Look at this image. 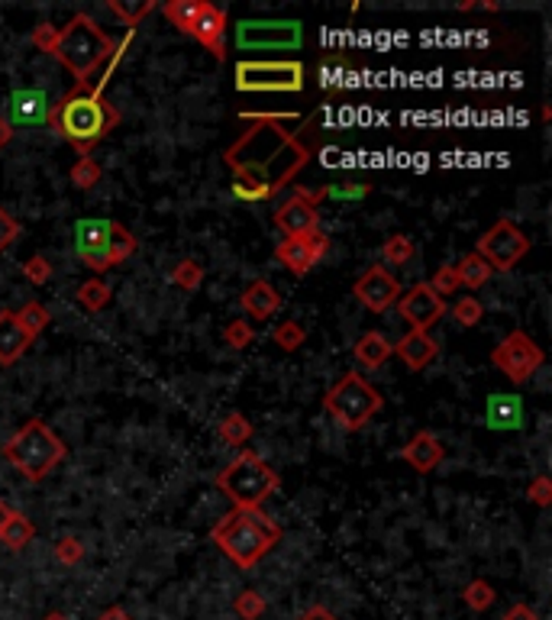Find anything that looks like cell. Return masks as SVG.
Here are the masks:
<instances>
[{"label":"cell","instance_id":"ab89813d","mask_svg":"<svg viewBox=\"0 0 552 620\" xmlns=\"http://www.w3.org/2000/svg\"><path fill=\"white\" fill-rule=\"evenodd\" d=\"M223 340H227L229 349H246V346H252V340H256V330H252L249 320L236 317L223 326Z\"/></svg>","mask_w":552,"mask_h":620},{"label":"cell","instance_id":"484cf974","mask_svg":"<svg viewBox=\"0 0 552 620\" xmlns=\"http://www.w3.org/2000/svg\"><path fill=\"white\" fill-rule=\"evenodd\" d=\"M456 275H459V288H469V291H479L488 285V278H491V266H488L485 258L479 256V252H469V256L462 258L456 266Z\"/></svg>","mask_w":552,"mask_h":620},{"label":"cell","instance_id":"f546056e","mask_svg":"<svg viewBox=\"0 0 552 620\" xmlns=\"http://www.w3.org/2000/svg\"><path fill=\"white\" fill-rule=\"evenodd\" d=\"M136 249H140V243H136L133 233H130L123 223H111V246H107V256H111V268L113 266H123L126 258L133 256Z\"/></svg>","mask_w":552,"mask_h":620},{"label":"cell","instance_id":"7dc6e473","mask_svg":"<svg viewBox=\"0 0 552 620\" xmlns=\"http://www.w3.org/2000/svg\"><path fill=\"white\" fill-rule=\"evenodd\" d=\"M527 498H530L537 508H549L552 504V479L549 475H537V479L527 485Z\"/></svg>","mask_w":552,"mask_h":620},{"label":"cell","instance_id":"f35d334b","mask_svg":"<svg viewBox=\"0 0 552 620\" xmlns=\"http://www.w3.org/2000/svg\"><path fill=\"white\" fill-rule=\"evenodd\" d=\"M272 340L278 343L285 353H295V349H301L304 343H307V330H304L301 324H295V320H285V324L275 326Z\"/></svg>","mask_w":552,"mask_h":620},{"label":"cell","instance_id":"3957f363","mask_svg":"<svg viewBox=\"0 0 552 620\" xmlns=\"http://www.w3.org/2000/svg\"><path fill=\"white\" fill-rule=\"evenodd\" d=\"M113 49L117 43L88 14H74L65 26H59V43L52 49V59L72 72L78 88H91V78H97V72L111 62Z\"/></svg>","mask_w":552,"mask_h":620},{"label":"cell","instance_id":"8d00e7d4","mask_svg":"<svg viewBox=\"0 0 552 620\" xmlns=\"http://www.w3.org/2000/svg\"><path fill=\"white\" fill-rule=\"evenodd\" d=\"M266 598L258 595L256 588H246V591H239L236 595V601H233V611H236V617L239 620H258L262 614H266Z\"/></svg>","mask_w":552,"mask_h":620},{"label":"cell","instance_id":"f1b7e54d","mask_svg":"<svg viewBox=\"0 0 552 620\" xmlns=\"http://www.w3.org/2000/svg\"><path fill=\"white\" fill-rule=\"evenodd\" d=\"M74 297H78V304H82L88 314H97V310H103L111 304V285L103 278H88L84 285H78Z\"/></svg>","mask_w":552,"mask_h":620},{"label":"cell","instance_id":"ffe728a7","mask_svg":"<svg viewBox=\"0 0 552 620\" xmlns=\"http://www.w3.org/2000/svg\"><path fill=\"white\" fill-rule=\"evenodd\" d=\"M239 307H243V314L249 320H258V324H262V320L275 317V314L281 310V295L275 291V285H268L266 278H258L243 291Z\"/></svg>","mask_w":552,"mask_h":620},{"label":"cell","instance_id":"cb8c5ba5","mask_svg":"<svg viewBox=\"0 0 552 620\" xmlns=\"http://www.w3.org/2000/svg\"><path fill=\"white\" fill-rule=\"evenodd\" d=\"M30 336L23 333V326L16 324V317L10 310H0V365H14L20 362V355L30 349Z\"/></svg>","mask_w":552,"mask_h":620},{"label":"cell","instance_id":"816d5d0a","mask_svg":"<svg viewBox=\"0 0 552 620\" xmlns=\"http://www.w3.org/2000/svg\"><path fill=\"white\" fill-rule=\"evenodd\" d=\"M97 620H133V617H130V614H126L120 605H113V607H107V611H103Z\"/></svg>","mask_w":552,"mask_h":620},{"label":"cell","instance_id":"30bf717a","mask_svg":"<svg viewBox=\"0 0 552 620\" xmlns=\"http://www.w3.org/2000/svg\"><path fill=\"white\" fill-rule=\"evenodd\" d=\"M491 362H494V369L501 372L508 382L527 384L539 369H543L546 353L537 346L533 336H527L523 330H514L510 336H504V340L491 349Z\"/></svg>","mask_w":552,"mask_h":620},{"label":"cell","instance_id":"44dd1931","mask_svg":"<svg viewBox=\"0 0 552 620\" xmlns=\"http://www.w3.org/2000/svg\"><path fill=\"white\" fill-rule=\"evenodd\" d=\"M394 353L401 355V362H404L411 372H423L430 362H436V355H440V343H436L430 333L411 330L404 340L394 346Z\"/></svg>","mask_w":552,"mask_h":620},{"label":"cell","instance_id":"5b68a950","mask_svg":"<svg viewBox=\"0 0 552 620\" xmlns=\"http://www.w3.org/2000/svg\"><path fill=\"white\" fill-rule=\"evenodd\" d=\"M0 452L26 481H43L62 465V459L68 456V446L45 421H26Z\"/></svg>","mask_w":552,"mask_h":620},{"label":"cell","instance_id":"52a82bcc","mask_svg":"<svg viewBox=\"0 0 552 620\" xmlns=\"http://www.w3.org/2000/svg\"><path fill=\"white\" fill-rule=\"evenodd\" d=\"M324 407L339 427L355 433V430H362L378 411H382L384 398L378 388H372V382H368L365 375L346 372V375L339 378L330 392L324 394Z\"/></svg>","mask_w":552,"mask_h":620},{"label":"cell","instance_id":"8992f818","mask_svg":"<svg viewBox=\"0 0 552 620\" xmlns=\"http://www.w3.org/2000/svg\"><path fill=\"white\" fill-rule=\"evenodd\" d=\"M217 488L233 501V508H258L281 488V475L252 450H243L217 475Z\"/></svg>","mask_w":552,"mask_h":620},{"label":"cell","instance_id":"603a6c76","mask_svg":"<svg viewBox=\"0 0 552 620\" xmlns=\"http://www.w3.org/2000/svg\"><path fill=\"white\" fill-rule=\"evenodd\" d=\"M353 355H355V362H359L362 369L375 372V369H382L391 355H394V343H391L382 330H368V333H362L359 340H355Z\"/></svg>","mask_w":552,"mask_h":620},{"label":"cell","instance_id":"ba28073f","mask_svg":"<svg viewBox=\"0 0 552 620\" xmlns=\"http://www.w3.org/2000/svg\"><path fill=\"white\" fill-rule=\"evenodd\" d=\"M307 84V68L295 59L236 62V91L246 94H297Z\"/></svg>","mask_w":552,"mask_h":620},{"label":"cell","instance_id":"8fae6325","mask_svg":"<svg viewBox=\"0 0 552 620\" xmlns=\"http://www.w3.org/2000/svg\"><path fill=\"white\" fill-rule=\"evenodd\" d=\"M475 252L491 266V272H514L523 258H527V252H530V237H527L514 220L501 217V220L491 223V229L479 239V249Z\"/></svg>","mask_w":552,"mask_h":620},{"label":"cell","instance_id":"e575fe53","mask_svg":"<svg viewBox=\"0 0 552 620\" xmlns=\"http://www.w3.org/2000/svg\"><path fill=\"white\" fill-rule=\"evenodd\" d=\"M101 165L91 159V155H84V159H78V162L72 165V171H68V178H72V185L78 188V191H91V188L101 181Z\"/></svg>","mask_w":552,"mask_h":620},{"label":"cell","instance_id":"9f6ffc18","mask_svg":"<svg viewBox=\"0 0 552 620\" xmlns=\"http://www.w3.org/2000/svg\"><path fill=\"white\" fill-rule=\"evenodd\" d=\"M43 620H68V617H65V614H45Z\"/></svg>","mask_w":552,"mask_h":620},{"label":"cell","instance_id":"f5cc1de1","mask_svg":"<svg viewBox=\"0 0 552 620\" xmlns=\"http://www.w3.org/2000/svg\"><path fill=\"white\" fill-rule=\"evenodd\" d=\"M301 620H336V617H333V614H330V611H326V607L314 605V607H310V611H307V614H304V617H301Z\"/></svg>","mask_w":552,"mask_h":620},{"label":"cell","instance_id":"d4e9b609","mask_svg":"<svg viewBox=\"0 0 552 620\" xmlns=\"http://www.w3.org/2000/svg\"><path fill=\"white\" fill-rule=\"evenodd\" d=\"M33 537H36V527H33L30 517L23 514V510H10L4 527H0V543H4L10 553H20V549L30 547Z\"/></svg>","mask_w":552,"mask_h":620},{"label":"cell","instance_id":"74e56055","mask_svg":"<svg viewBox=\"0 0 552 620\" xmlns=\"http://www.w3.org/2000/svg\"><path fill=\"white\" fill-rule=\"evenodd\" d=\"M494 598H498V595H494L491 582H485V578H475V582H469L462 591V601L471 607V611H488V607L494 605Z\"/></svg>","mask_w":552,"mask_h":620},{"label":"cell","instance_id":"5bb4252c","mask_svg":"<svg viewBox=\"0 0 552 620\" xmlns=\"http://www.w3.org/2000/svg\"><path fill=\"white\" fill-rule=\"evenodd\" d=\"M353 295H355V301H359L362 307L372 310V314H384L391 304H398L401 285L384 266H372L355 278Z\"/></svg>","mask_w":552,"mask_h":620},{"label":"cell","instance_id":"4316f807","mask_svg":"<svg viewBox=\"0 0 552 620\" xmlns=\"http://www.w3.org/2000/svg\"><path fill=\"white\" fill-rule=\"evenodd\" d=\"M14 317H16V324L23 326V333H26L30 340L43 336V333L49 330V324H52L49 307H45V304H39V301H26L20 310H14Z\"/></svg>","mask_w":552,"mask_h":620},{"label":"cell","instance_id":"bcb514c9","mask_svg":"<svg viewBox=\"0 0 552 620\" xmlns=\"http://www.w3.org/2000/svg\"><path fill=\"white\" fill-rule=\"evenodd\" d=\"M30 43L36 45L39 52L52 55V49H55V43H59V26H55V23H39L36 30L30 33Z\"/></svg>","mask_w":552,"mask_h":620},{"label":"cell","instance_id":"ee69618b","mask_svg":"<svg viewBox=\"0 0 552 620\" xmlns=\"http://www.w3.org/2000/svg\"><path fill=\"white\" fill-rule=\"evenodd\" d=\"M55 559H59L62 566H78V562L84 559V543L78 537H62L59 543H55Z\"/></svg>","mask_w":552,"mask_h":620},{"label":"cell","instance_id":"7402d4cb","mask_svg":"<svg viewBox=\"0 0 552 620\" xmlns=\"http://www.w3.org/2000/svg\"><path fill=\"white\" fill-rule=\"evenodd\" d=\"M275 258L281 262V268H287L297 278H304L310 268L317 266V256H314V249L304 237H285L275 246Z\"/></svg>","mask_w":552,"mask_h":620},{"label":"cell","instance_id":"db71d44e","mask_svg":"<svg viewBox=\"0 0 552 620\" xmlns=\"http://www.w3.org/2000/svg\"><path fill=\"white\" fill-rule=\"evenodd\" d=\"M10 140H14V126H10V123H7V120L0 117V149L7 146V142H10Z\"/></svg>","mask_w":552,"mask_h":620},{"label":"cell","instance_id":"b9f144b4","mask_svg":"<svg viewBox=\"0 0 552 620\" xmlns=\"http://www.w3.org/2000/svg\"><path fill=\"white\" fill-rule=\"evenodd\" d=\"M23 278L30 285H49L52 278V262L45 256H30L23 262Z\"/></svg>","mask_w":552,"mask_h":620},{"label":"cell","instance_id":"9a60e30c","mask_svg":"<svg viewBox=\"0 0 552 620\" xmlns=\"http://www.w3.org/2000/svg\"><path fill=\"white\" fill-rule=\"evenodd\" d=\"M398 310H401V317L411 324V330L427 333L430 326H433L436 320L446 314V301L430 291L427 281H420V285H413L407 295L398 297Z\"/></svg>","mask_w":552,"mask_h":620},{"label":"cell","instance_id":"836d02e7","mask_svg":"<svg viewBox=\"0 0 552 620\" xmlns=\"http://www.w3.org/2000/svg\"><path fill=\"white\" fill-rule=\"evenodd\" d=\"M413 239L404 237V233H394V237H388L382 243V258L384 262H391V266H407L413 258Z\"/></svg>","mask_w":552,"mask_h":620},{"label":"cell","instance_id":"ac0fdd59","mask_svg":"<svg viewBox=\"0 0 552 620\" xmlns=\"http://www.w3.org/2000/svg\"><path fill=\"white\" fill-rule=\"evenodd\" d=\"M49 97L39 88H20L10 94V120L7 123H20V126H36L49 120Z\"/></svg>","mask_w":552,"mask_h":620},{"label":"cell","instance_id":"60d3db41","mask_svg":"<svg viewBox=\"0 0 552 620\" xmlns=\"http://www.w3.org/2000/svg\"><path fill=\"white\" fill-rule=\"evenodd\" d=\"M430 285V291H433L436 297H442V301H446V297H452L459 291V275H456V266H440L433 272V278L427 281Z\"/></svg>","mask_w":552,"mask_h":620},{"label":"cell","instance_id":"4dcf8cb0","mask_svg":"<svg viewBox=\"0 0 552 620\" xmlns=\"http://www.w3.org/2000/svg\"><path fill=\"white\" fill-rule=\"evenodd\" d=\"M107 10H111L117 20H123V26L136 30L142 20L155 10V0H136V4H123V0H107Z\"/></svg>","mask_w":552,"mask_h":620},{"label":"cell","instance_id":"681fc988","mask_svg":"<svg viewBox=\"0 0 552 620\" xmlns=\"http://www.w3.org/2000/svg\"><path fill=\"white\" fill-rule=\"evenodd\" d=\"M310 243V249H314V256H317V262L320 258H326V252H330V237L326 233H320V229H314V233H307L304 237Z\"/></svg>","mask_w":552,"mask_h":620},{"label":"cell","instance_id":"6da1fadb","mask_svg":"<svg viewBox=\"0 0 552 620\" xmlns=\"http://www.w3.org/2000/svg\"><path fill=\"white\" fill-rule=\"evenodd\" d=\"M243 120H256L252 130H246L233 146L227 149V165L239 181L268 188L278 194L307 169L310 149L297 140L291 130H285V120H297L291 113H243Z\"/></svg>","mask_w":552,"mask_h":620},{"label":"cell","instance_id":"1f68e13d","mask_svg":"<svg viewBox=\"0 0 552 620\" xmlns=\"http://www.w3.org/2000/svg\"><path fill=\"white\" fill-rule=\"evenodd\" d=\"M198 14H200V0H169V4H165V16H169L171 26L181 33H191Z\"/></svg>","mask_w":552,"mask_h":620},{"label":"cell","instance_id":"d6986e66","mask_svg":"<svg viewBox=\"0 0 552 620\" xmlns=\"http://www.w3.org/2000/svg\"><path fill=\"white\" fill-rule=\"evenodd\" d=\"M401 459L411 465L413 472L430 475L436 465L442 462V443L436 440V433H430V430H420V433H413L411 440L404 443V450H401Z\"/></svg>","mask_w":552,"mask_h":620},{"label":"cell","instance_id":"7c38bea8","mask_svg":"<svg viewBox=\"0 0 552 620\" xmlns=\"http://www.w3.org/2000/svg\"><path fill=\"white\" fill-rule=\"evenodd\" d=\"M324 200V188L320 191H307L297 188L281 207H275V227L285 237H307L314 229H320V210L317 204Z\"/></svg>","mask_w":552,"mask_h":620},{"label":"cell","instance_id":"83f0119b","mask_svg":"<svg viewBox=\"0 0 552 620\" xmlns=\"http://www.w3.org/2000/svg\"><path fill=\"white\" fill-rule=\"evenodd\" d=\"M252 433H256V430H252V423L246 421L243 413H227L220 421V427H217V436H220L227 446H233V450H243V446L252 440Z\"/></svg>","mask_w":552,"mask_h":620},{"label":"cell","instance_id":"7bdbcfd3","mask_svg":"<svg viewBox=\"0 0 552 620\" xmlns=\"http://www.w3.org/2000/svg\"><path fill=\"white\" fill-rule=\"evenodd\" d=\"M229 191H233L236 200H243V204H262V200H272L275 198L268 188L252 185V181H239V178L233 181V188H229Z\"/></svg>","mask_w":552,"mask_h":620},{"label":"cell","instance_id":"d590c367","mask_svg":"<svg viewBox=\"0 0 552 620\" xmlns=\"http://www.w3.org/2000/svg\"><path fill=\"white\" fill-rule=\"evenodd\" d=\"M452 317H456V324H459V326L471 330V326H479V324H481V317H485V304H481L475 295L459 297V301L452 304Z\"/></svg>","mask_w":552,"mask_h":620},{"label":"cell","instance_id":"7a4b0ae2","mask_svg":"<svg viewBox=\"0 0 552 620\" xmlns=\"http://www.w3.org/2000/svg\"><path fill=\"white\" fill-rule=\"evenodd\" d=\"M45 123H49L52 133L62 136L84 159V155H91V149L97 142L113 133V126L120 123V111L113 103H107L103 88H97V84L78 88L74 84L59 103L49 107V120Z\"/></svg>","mask_w":552,"mask_h":620},{"label":"cell","instance_id":"9c48e42d","mask_svg":"<svg viewBox=\"0 0 552 620\" xmlns=\"http://www.w3.org/2000/svg\"><path fill=\"white\" fill-rule=\"evenodd\" d=\"M233 30L239 52H295L304 45L301 20H239Z\"/></svg>","mask_w":552,"mask_h":620},{"label":"cell","instance_id":"2e32d148","mask_svg":"<svg viewBox=\"0 0 552 620\" xmlns=\"http://www.w3.org/2000/svg\"><path fill=\"white\" fill-rule=\"evenodd\" d=\"M227 30H229V14L223 7H217V4H207V0H200V14L198 20H194L191 33L188 36L198 39L200 45H204L210 55H214L217 62L227 59Z\"/></svg>","mask_w":552,"mask_h":620},{"label":"cell","instance_id":"4fadbf2b","mask_svg":"<svg viewBox=\"0 0 552 620\" xmlns=\"http://www.w3.org/2000/svg\"><path fill=\"white\" fill-rule=\"evenodd\" d=\"M111 223L103 217H84V220L74 223V252L82 258L91 272H107L111 268V256H107V246H111Z\"/></svg>","mask_w":552,"mask_h":620},{"label":"cell","instance_id":"c3c4849f","mask_svg":"<svg viewBox=\"0 0 552 620\" xmlns=\"http://www.w3.org/2000/svg\"><path fill=\"white\" fill-rule=\"evenodd\" d=\"M16 239H20V220H16V217H10L7 210L0 207V252H7Z\"/></svg>","mask_w":552,"mask_h":620},{"label":"cell","instance_id":"f6af8a7d","mask_svg":"<svg viewBox=\"0 0 552 620\" xmlns=\"http://www.w3.org/2000/svg\"><path fill=\"white\" fill-rule=\"evenodd\" d=\"M368 191H372V185H368V181H346V185L324 188V198H333V200H362Z\"/></svg>","mask_w":552,"mask_h":620},{"label":"cell","instance_id":"277c9868","mask_svg":"<svg viewBox=\"0 0 552 620\" xmlns=\"http://www.w3.org/2000/svg\"><path fill=\"white\" fill-rule=\"evenodd\" d=\"M210 539L239 568H252L281 539V527L258 508H233L210 530Z\"/></svg>","mask_w":552,"mask_h":620},{"label":"cell","instance_id":"11a10c76","mask_svg":"<svg viewBox=\"0 0 552 620\" xmlns=\"http://www.w3.org/2000/svg\"><path fill=\"white\" fill-rule=\"evenodd\" d=\"M7 514H10V508L4 501H0V527H4V520H7Z\"/></svg>","mask_w":552,"mask_h":620},{"label":"cell","instance_id":"e0dca14e","mask_svg":"<svg viewBox=\"0 0 552 620\" xmlns=\"http://www.w3.org/2000/svg\"><path fill=\"white\" fill-rule=\"evenodd\" d=\"M485 427L494 433H517L527 427V404L520 394H491L485 401Z\"/></svg>","mask_w":552,"mask_h":620},{"label":"cell","instance_id":"d6a6232c","mask_svg":"<svg viewBox=\"0 0 552 620\" xmlns=\"http://www.w3.org/2000/svg\"><path fill=\"white\" fill-rule=\"evenodd\" d=\"M171 285H178L181 291H198L204 285V266L194 262V258H181L171 268Z\"/></svg>","mask_w":552,"mask_h":620},{"label":"cell","instance_id":"f907efd6","mask_svg":"<svg viewBox=\"0 0 552 620\" xmlns=\"http://www.w3.org/2000/svg\"><path fill=\"white\" fill-rule=\"evenodd\" d=\"M504 620H539V614L533 611L530 605H514L508 614H504Z\"/></svg>","mask_w":552,"mask_h":620}]
</instances>
